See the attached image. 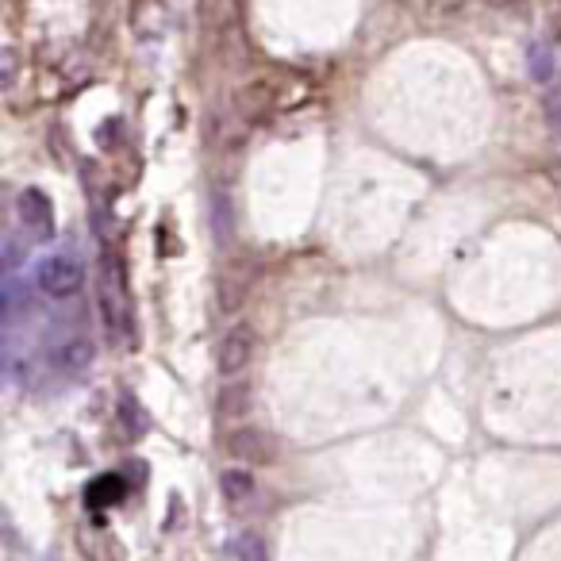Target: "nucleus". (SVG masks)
Segmentation results:
<instances>
[{"label":"nucleus","instance_id":"obj_1","mask_svg":"<svg viewBox=\"0 0 561 561\" xmlns=\"http://www.w3.org/2000/svg\"><path fill=\"white\" fill-rule=\"evenodd\" d=\"M97 308H100V319H104V331H108V339L120 342L123 339V323H127V293H123L120 258H116L108 246H104V254H100Z\"/></svg>","mask_w":561,"mask_h":561},{"label":"nucleus","instance_id":"obj_2","mask_svg":"<svg viewBox=\"0 0 561 561\" xmlns=\"http://www.w3.org/2000/svg\"><path fill=\"white\" fill-rule=\"evenodd\" d=\"M35 281H39V289L54 300H70V296L81 293V285H85V266L77 262L74 254H50L39 262L35 269Z\"/></svg>","mask_w":561,"mask_h":561},{"label":"nucleus","instance_id":"obj_3","mask_svg":"<svg viewBox=\"0 0 561 561\" xmlns=\"http://www.w3.org/2000/svg\"><path fill=\"white\" fill-rule=\"evenodd\" d=\"M16 220L24 227L31 239L47 243L54 235V208H50V196L43 189H24L16 196Z\"/></svg>","mask_w":561,"mask_h":561},{"label":"nucleus","instance_id":"obj_4","mask_svg":"<svg viewBox=\"0 0 561 561\" xmlns=\"http://www.w3.org/2000/svg\"><path fill=\"white\" fill-rule=\"evenodd\" d=\"M250 358H254V331L239 323L216 346V369H220L223 377H235V373H243L250 366Z\"/></svg>","mask_w":561,"mask_h":561},{"label":"nucleus","instance_id":"obj_5","mask_svg":"<svg viewBox=\"0 0 561 561\" xmlns=\"http://www.w3.org/2000/svg\"><path fill=\"white\" fill-rule=\"evenodd\" d=\"M227 450L246 465H269L273 458H277L273 439H269L266 431H258V427H239V431H231Z\"/></svg>","mask_w":561,"mask_h":561},{"label":"nucleus","instance_id":"obj_6","mask_svg":"<svg viewBox=\"0 0 561 561\" xmlns=\"http://www.w3.org/2000/svg\"><path fill=\"white\" fill-rule=\"evenodd\" d=\"M93 358H97V350H93V342L85 339V335H70V339H62L50 350V366L58 369V373H66V377L85 373V369L93 366Z\"/></svg>","mask_w":561,"mask_h":561},{"label":"nucleus","instance_id":"obj_7","mask_svg":"<svg viewBox=\"0 0 561 561\" xmlns=\"http://www.w3.org/2000/svg\"><path fill=\"white\" fill-rule=\"evenodd\" d=\"M220 492L227 504H246L254 496V473L250 465H231L220 473Z\"/></svg>","mask_w":561,"mask_h":561},{"label":"nucleus","instance_id":"obj_8","mask_svg":"<svg viewBox=\"0 0 561 561\" xmlns=\"http://www.w3.org/2000/svg\"><path fill=\"white\" fill-rule=\"evenodd\" d=\"M123 496H127V485L116 473H108V477H100L97 485H89V504H97V508H112V504H120Z\"/></svg>","mask_w":561,"mask_h":561},{"label":"nucleus","instance_id":"obj_9","mask_svg":"<svg viewBox=\"0 0 561 561\" xmlns=\"http://www.w3.org/2000/svg\"><path fill=\"white\" fill-rule=\"evenodd\" d=\"M216 408H220V415H243L250 408V385H223L216 396Z\"/></svg>","mask_w":561,"mask_h":561},{"label":"nucleus","instance_id":"obj_10","mask_svg":"<svg viewBox=\"0 0 561 561\" xmlns=\"http://www.w3.org/2000/svg\"><path fill=\"white\" fill-rule=\"evenodd\" d=\"M120 419L127 423L131 435H143V431H147V415H143V408H139L135 396H123L120 400Z\"/></svg>","mask_w":561,"mask_h":561},{"label":"nucleus","instance_id":"obj_11","mask_svg":"<svg viewBox=\"0 0 561 561\" xmlns=\"http://www.w3.org/2000/svg\"><path fill=\"white\" fill-rule=\"evenodd\" d=\"M239 558L243 561H269L266 542H262L258 535H243L239 538Z\"/></svg>","mask_w":561,"mask_h":561},{"label":"nucleus","instance_id":"obj_12","mask_svg":"<svg viewBox=\"0 0 561 561\" xmlns=\"http://www.w3.org/2000/svg\"><path fill=\"white\" fill-rule=\"evenodd\" d=\"M546 123H550V131H554V139L561 143V93L546 100Z\"/></svg>","mask_w":561,"mask_h":561},{"label":"nucleus","instance_id":"obj_13","mask_svg":"<svg viewBox=\"0 0 561 561\" xmlns=\"http://www.w3.org/2000/svg\"><path fill=\"white\" fill-rule=\"evenodd\" d=\"M0 85H4V89L16 85V50H4V74H0Z\"/></svg>","mask_w":561,"mask_h":561}]
</instances>
